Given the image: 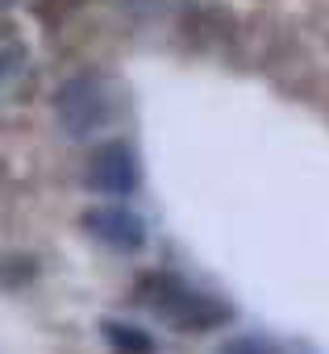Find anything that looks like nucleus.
Returning a JSON list of instances; mask_svg holds the SVG:
<instances>
[{"label":"nucleus","instance_id":"1","mask_svg":"<svg viewBox=\"0 0 329 354\" xmlns=\"http://www.w3.org/2000/svg\"><path fill=\"white\" fill-rule=\"evenodd\" d=\"M138 300L158 321H167L180 333H209V329H221V325L234 321V308L225 300H217L209 292H196L176 275H146L138 283Z\"/></svg>","mask_w":329,"mask_h":354},{"label":"nucleus","instance_id":"2","mask_svg":"<svg viewBox=\"0 0 329 354\" xmlns=\"http://www.w3.org/2000/svg\"><path fill=\"white\" fill-rule=\"evenodd\" d=\"M109 113H113L109 92L92 75H75L55 92V117L67 138H88L92 129H100L109 121Z\"/></svg>","mask_w":329,"mask_h":354},{"label":"nucleus","instance_id":"3","mask_svg":"<svg viewBox=\"0 0 329 354\" xmlns=\"http://www.w3.org/2000/svg\"><path fill=\"white\" fill-rule=\"evenodd\" d=\"M84 184L92 192H100V196H129V192H138L142 162H138L133 146L121 142V138H109V142L92 146L88 167H84Z\"/></svg>","mask_w":329,"mask_h":354},{"label":"nucleus","instance_id":"4","mask_svg":"<svg viewBox=\"0 0 329 354\" xmlns=\"http://www.w3.org/2000/svg\"><path fill=\"white\" fill-rule=\"evenodd\" d=\"M79 225L96 242H104L109 250H121V254H138L146 246V221L125 205H92L79 217Z\"/></svg>","mask_w":329,"mask_h":354},{"label":"nucleus","instance_id":"5","mask_svg":"<svg viewBox=\"0 0 329 354\" xmlns=\"http://www.w3.org/2000/svg\"><path fill=\"white\" fill-rule=\"evenodd\" d=\"M100 329H104V337L113 342V350H117V354H154L150 333H146V329H138V325H129V321H104Z\"/></svg>","mask_w":329,"mask_h":354},{"label":"nucleus","instance_id":"6","mask_svg":"<svg viewBox=\"0 0 329 354\" xmlns=\"http://www.w3.org/2000/svg\"><path fill=\"white\" fill-rule=\"evenodd\" d=\"M217 354H279V346L258 333H238V337H225Z\"/></svg>","mask_w":329,"mask_h":354}]
</instances>
